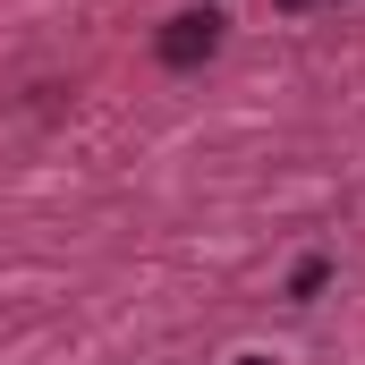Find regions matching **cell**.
<instances>
[{"mask_svg":"<svg viewBox=\"0 0 365 365\" xmlns=\"http://www.w3.org/2000/svg\"><path fill=\"white\" fill-rule=\"evenodd\" d=\"M323 280H331V255H297V272H289V297L306 306V297H323Z\"/></svg>","mask_w":365,"mask_h":365,"instance_id":"cell-2","label":"cell"},{"mask_svg":"<svg viewBox=\"0 0 365 365\" xmlns=\"http://www.w3.org/2000/svg\"><path fill=\"white\" fill-rule=\"evenodd\" d=\"M230 365H272V357H230Z\"/></svg>","mask_w":365,"mask_h":365,"instance_id":"cell-4","label":"cell"},{"mask_svg":"<svg viewBox=\"0 0 365 365\" xmlns=\"http://www.w3.org/2000/svg\"><path fill=\"white\" fill-rule=\"evenodd\" d=\"M272 9H314V0H272Z\"/></svg>","mask_w":365,"mask_h":365,"instance_id":"cell-3","label":"cell"},{"mask_svg":"<svg viewBox=\"0 0 365 365\" xmlns=\"http://www.w3.org/2000/svg\"><path fill=\"white\" fill-rule=\"evenodd\" d=\"M212 51H221V9H187V17H170L153 34V60L162 68H204Z\"/></svg>","mask_w":365,"mask_h":365,"instance_id":"cell-1","label":"cell"}]
</instances>
